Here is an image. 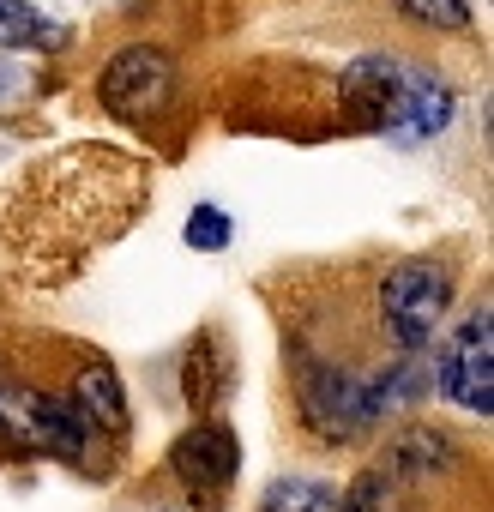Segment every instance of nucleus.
<instances>
[{
	"label": "nucleus",
	"instance_id": "f257e3e1",
	"mask_svg": "<svg viewBox=\"0 0 494 512\" xmlns=\"http://www.w3.org/2000/svg\"><path fill=\"white\" fill-rule=\"evenodd\" d=\"M350 115L374 133H386L392 145H428L434 133L452 127V85L428 67H416L410 55H362L344 67L338 79Z\"/></svg>",
	"mask_w": 494,
	"mask_h": 512
},
{
	"label": "nucleus",
	"instance_id": "f03ea898",
	"mask_svg": "<svg viewBox=\"0 0 494 512\" xmlns=\"http://www.w3.org/2000/svg\"><path fill=\"white\" fill-rule=\"evenodd\" d=\"M446 308H452V272L440 260H404L380 284V320H386V332L398 338L404 356H416L434 338Z\"/></svg>",
	"mask_w": 494,
	"mask_h": 512
},
{
	"label": "nucleus",
	"instance_id": "7ed1b4c3",
	"mask_svg": "<svg viewBox=\"0 0 494 512\" xmlns=\"http://www.w3.org/2000/svg\"><path fill=\"white\" fill-rule=\"evenodd\" d=\"M434 380H440V392L458 410H476V416L494 410V314H488V302L476 314H464V326L440 350V374Z\"/></svg>",
	"mask_w": 494,
	"mask_h": 512
},
{
	"label": "nucleus",
	"instance_id": "20e7f679",
	"mask_svg": "<svg viewBox=\"0 0 494 512\" xmlns=\"http://www.w3.org/2000/svg\"><path fill=\"white\" fill-rule=\"evenodd\" d=\"M97 97H103L109 115H157V109H169V97H175V67H169L163 49L133 43V49H121V55L103 67Z\"/></svg>",
	"mask_w": 494,
	"mask_h": 512
},
{
	"label": "nucleus",
	"instance_id": "39448f33",
	"mask_svg": "<svg viewBox=\"0 0 494 512\" xmlns=\"http://www.w3.org/2000/svg\"><path fill=\"white\" fill-rule=\"evenodd\" d=\"M296 374H302V380H296L302 416H308L326 440H344V434L368 428V422H362V380H350L344 368H332V362H320V356H302Z\"/></svg>",
	"mask_w": 494,
	"mask_h": 512
},
{
	"label": "nucleus",
	"instance_id": "423d86ee",
	"mask_svg": "<svg viewBox=\"0 0 494 512\" xmlns=\"http://www.w3.org/2000/svg\"><path fill=\"white\" fill-rule=\"evenodd\" d=\"M235 464H241V446H235V434H229L223 422H199V428H187V434L169 446V470H175L187 488H205V494L229 488Z\"/></svg>",
	"mask_w": 494,
	"mask_h": 512
},
{
	"label": "nucleus",
	"instance_id": "0eeeda50",
	"mask_svg": "<svg viewBox=\"0 0 494 512\" xmlns=\"http://www.w3.org/2000/svg\"><path fill=\"white\" fill-rule=\"evenodd\" d=\"M73 410L85 416V428L97 434H127V398H121V380L103 368V362H91V368H79V380H73Z\"/></svg>",
	"mask_w": 494,
	"mask_h": 512
},
{
	"label": "nucleus",
	"instance_id": "6e6552de",
	"mask_svg": "<svg viewBox=\"0 0 494 512\" xmlns=\"http://www.w3.org/2000/svg\"><path fill=\"white\" fill-rule=\"evenodd\" d=\"M67 31L49 19V13H37L31 0H0V43H19V49H55Z\"/></svg>",
	"mask_w": 494,
	"mask_h": 512
},
{
	"label": "nucleus",
	"instance_id": "1a4fd4ad",
	"mask_svg": "<svg viewBox=\"0 0 494 512\" xmlns=\"http://www.w3.org/2000/svg\"><path fill=\"white\" fill-rule=\"evenodd\" d=\"M266 512H338V488L314 476H284L266 494Z\"/></svg>",
	"mask_w": 494,
	"mask_h": 512
},
{
	"label": "nucleus",
	"instance_id": "9d476101",
	"mask_svg": "<svg viewBox=\"0 0 494 512\" xmlns=\"http://www.w3.org/2000/svg\"><path fill=\"white\" fill-rule=\"evenodd\" d=\"M187 247H193V253H223V247H229V217H223L217 205H193V217H187Z\"/></svg>",
	"mask_w": 494,
	"mask_h": 512
},
{
	"label": "nucleus",
	"instance_id": "9b49d317",
	"mask_svg": "<svg viewBox=\"0 0 494 512\" xmlns=\"http://www.w3.org/2000/svg\"><path fill=\"white\" fill-rule=\"evenodd\" d=\"M338 512H398V500H392V482H386V470H368L350 494H338Z\"/></svg>",
	"mask_w": 494,
	"mask_h": 512
},
{
	"label": "nucleus",
	"instance_id": "f8f14e48",
	"mask_svg": "<svg viewBox=\"0 0 494 512\" xmlns=\"http://www.w3.org/2000/svg\"><path fill=\"white\" fill-rule=\"evenodd\" d=\"M398 7L422 25H440V31H464L470 25V7L464 0H398Z\"/></svg>",
	"mask_w": 494,
	"mask_h": 512
},
{
	"label": "nucleus",
	"instance_id": "ddd939ff",
	"mask_svg": "<svg viewBox=\"0 0 494 512\" xmlns=\"http://www.w3.org/2000/svg\"><path fill=\"white\" fill-rule=\"evenodd\" d=\"M7 392H13V386H7V380H0V416H7Z\"/></svg>",
	"mask_w": 494,
	"mask_h": 512
}]
</instances>
